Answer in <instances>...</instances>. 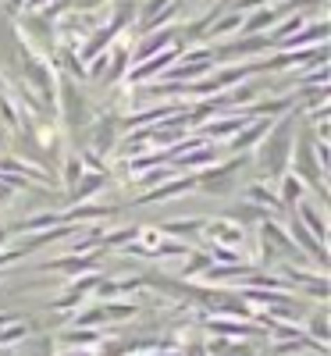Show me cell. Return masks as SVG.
<instances>
[]
</instances>
